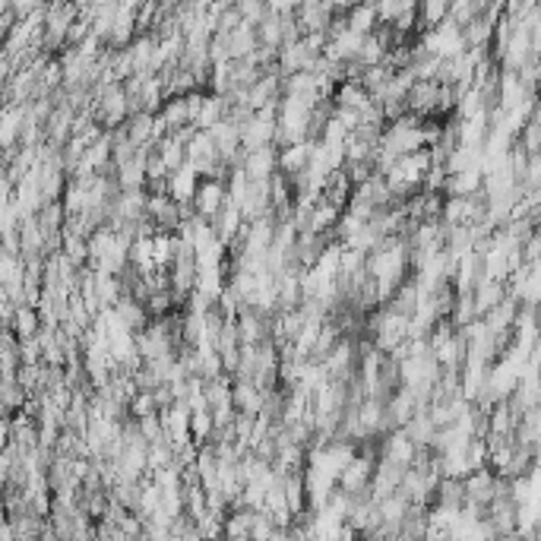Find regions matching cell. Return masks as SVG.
<instances>
[{
    "mask_svg": "<svg viewBox=\"0 0 541 541\" xmlns=\"http://www.w3.org/2000/svg\"><path fill=\"white\" fill-rule=\"evenodd\" d=\"M0 491H4V487H0Z\"/></svg>",
    "mask_w": 541,
    "mask_h": 541,
    "instance_id": "1",
    "label": "cell"
}]
</instances>
